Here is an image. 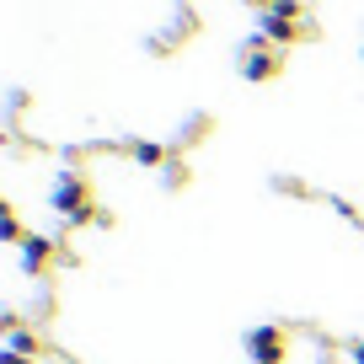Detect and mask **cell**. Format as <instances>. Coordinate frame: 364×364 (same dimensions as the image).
Wrapping results in <instances>:
<instances>
[{
  "mask_svg": "<svg viewBox=\"0 0 364 364\" xmlns=\"http://www.w3.org/2000/svg\"><path fill=\"white\" fill-rule=\"evenodd\" d=\"M48 204H54V215L65 220V225H97V198H91V182L80 177V171H65V177L54 182V198H48Z\"/></svg>",
  "mask_w": 364,
  "mask_h": 364,
  "instance_id": "cell-1",
  "label": "cell"
},
{
  "mask_svg": "<svg viewBox=\"0 0 364 364\" xmlns=\"http://www.w3.org/2000/svg\"><path fill=\"white\" fill-rule=\"evenodd\" d=\"M247 6H257V11H273V0H247Z\"/></svg>",
  "mask_w": 364,
  "mask_h": 364,
  "instance_id": "cell-12",
  "label": "cell"
},
{
  "mask_svg": "<svg viewBox=\"0 0 364 364\" xmlns=\"http://www.w3.org/2000/svg\"><path fill=\"white\" fill-rule=\"evenodd\" d=\"M0 241H11V247H22V241H27V230H22V220H16L11 204H0Z\"/></svg>",
  "mask_w": 364,
  "mask_h": 364,
  "instance_id": "cell-7",
  "label": "cell"
},
{
  "mask_svg": "<svg viewBox=\"0 0 364 364\" xmlns=\"http://www.w3.org/2000/svg\"><path fill=\"white\" fill-rule=\"evenodd\" d=\"M247 353H252L257 364H284L289 343H284V332H279V327H252V332H247Z\"/></svg>",
  "mask_w": 364,
  "mask_h": 364,
  "instance_id": "cell-2",
  "label": "cell"
},
{
  "mask_svg": "<svg viewBox=\"0 0 364 364\" xmlns=\"http://www.w3.org/2000/svg\"><path fill=\"white\" fill-rule=\"evenodd\" d=\"M16 252H22V273H27V279H43V268L54 262L59 247H54V236H27Z\"/></svg>",
  "mask_w": 364,
  "mask_h": 364,
  "instance_id": "cell-4",
  "label": "cell"
},
{
  "mask_svg": "<svg viewBox=\"0 0 364 364\" xmlns=\"http://www.w3.org/2000/svg\"><path fill=\"white\" fill-rule=\"evenodd\" d=\"M161 182H166V188H182V182H188V171H182V161H166V166H161Z\"/></svg>",
  "mask_w": 364,
  "mask_h": 364,
  "instance_id": "cell-8",
  "label": "cell"
},
{
  "mask_svg": "<svg viewBox=\"0 0 364 364\" xmlns=\"http://www.w3.org/2000/svg\"><path fill=\"white\" fill-rule=\"evenodd\" d=\"M348 359H353V364H364V338H359V343H348Z\"/></svg>",
  "mask_w": 364,
  "mask_h": 364,
  "instance_id": "cell-10",
  "label": "cell"
},
{
  "mask_svg": "<svg viewBox=\"0 0 364 364\" xmlns=\"http://www.w3.org/2000/svg\"><path fill=\"white\" fill-rule=\"evenodd\" d=\"M332 209H338V215L348 220V225H359V209H353V204H343V198H332Z\"/></svg>",
  "mask_w": 364,
  "mask_h": 364,
  "instance_id": "cell-9",
  "label": "cell"
},
{
  "mask_svg": "<svg viewBox=\"0 0 364 364\" xmlns=\"http://www.w3.org/2000/svg\"><path fill=\"white\" fill-rule=\"evenodd\" d=\"M0 364H33V359H22V353H0Z\"/></svg>",
  "mask_w": 364,
  "mask_h": 364,
  "instance_id": "cell-11",
  "label": "cell"
},
{
  "mask_svg": "<svg viewBox=\"0 0 364 364\" xmlns=\"http://www.w3.org/2000/svg\"><path fill=\"white\" fill-rule=\"evenodd\" d=\"M129 161H139V166H166L171 150H161L156 139H129Z\"/></svg>",
  "mask_w": 364,
  "mask_h": 364,
  "instance_id": "cell-6",
  "label": "cell"
},
{
  "mask_svg": "<svg viewBox=\"0 0 364 364\" xmlns=\"http://www.w3.org/2000/svg\"><path fill=\"white\" fill-rule=\"evenodd\" d=\"M273 70H279V54L268 48V38H252L247 54H241V75H247V80H268Z\"/></svg>",
  "mask_w": 364,
  "mask_h": 364,
  "instance_id": "cell-3",
  "label": "cell"
},
{
  "mask_svg": "<svg viewBox=\"0 0 364 364\" xmlns=\"http://www.w3.org/2000/svg\"><path fill=\"white\" fill-rule=\"evenodd\" d=\"M306 33V16H279V11H262V38L268 43H295Z\"/></svg>",
  "mask_w": 364,
  "mask_h": 364,
  "instance_id": "cell-5",
  "label": "cell"
}]
</instances>
